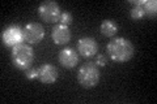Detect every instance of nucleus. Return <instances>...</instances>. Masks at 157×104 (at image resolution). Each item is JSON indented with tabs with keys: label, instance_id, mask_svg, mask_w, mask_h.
I'll return each instance as SVG.
<instances>
[{
	"label": "nucleus",
	"instance_id": "f257e3e1",
	"mask_svg": "<svg viewBox=\"0 0 157 104\" xmlns=\"http://www.w3.org/2000/svg\"><path fill=\"white\" fill-rule=\"evenodd\" d=\"M106 52L110 56V60L115 63H126L131 60L135 55V46L131 41L122 37L114 38L107 43Z\"/></svg>",
	"mask_w": 157,
	"mask_h": 104
},
{
	"label": "nucleus",
	"instance_id": "f03ea898",
	"mask_svg": "<svg viewBox=\"0 0 157 104\" xmlns=\"http://www.w3.org/2000/svg\"><path fill=\"white\" fill-rule=\"evenodd\" d=\"M12 64L20 70H28L34 63V51L26 43H20L12 48L11 52Z\"/></svg>",
	"mask_w": 157,
	"mask_h": 104
},
{
	"label": "nucleus",
	"instance_id": "7ed1b4c3",
	"mask_svg": "<svg viewBox=\"0 0 157 104\" xmlns=\"http://www.w3.org/2000/svg\"><path fill=\"white\" fill-rule=\"evenodd\" d=\"M101 78L100 69L94 63H85L78 68L77 81L84 88H93L98 85Z\"/></svg>",
	"mask_w": 157,
	"mask_h": 104
},
{
	"label": "nucleus",
	"instance_id": "20e7f679",
	"mask_svg": "<svg viewBox=\"0 0 157 104\" xmlns=\"http://www.w3.org/2000/svg\"><path fill=\"white\" fill-rule=\"evenodd\" d=\"M60 7L56 2L52 0H46L42 2L38 7V16L42 21H45L47 23H55L60 20Z\"/></svg>",
	"mask_w": 157,
	"mask_h": 104
},
{
	"label": "nucleus",
	"instance_id": "39448f33",
	"mask_svg": "<svg viewBox=\"0 0 157 104\" xmlns=\"http://www.w3.org/2000/svg\"><path fill=\"white\" fill-rule=\"evenodd\" d=\"M24 42L29 44H37L45 38V27L38 22H29L22 29Z\"/></svg>",
	"mask_w": 157,
	"mask_h": 104
},
{
	"label": "nucleus",
	"instance_id": "423d86ee",
	"mask_svg": "<svg viewBox=\"0 0 157 104\" xmlns=\"http://www.w3.org/2000/svg\"><path fill=\"white\" fill-rule=\"evenodd\" d=\"M2 42L6 47L13 48L21 42H24V35H22V29L18 25H9L3 30L2 34Z\"/></svg>",
	"mask_w": 157,
	"mask_h": 104
},
{
	"label": "nucleus",
	"instance_id": "0eeeda50",
	"mask_svg": "<svg viewBox=\"0 0 157 104\" xmlns=\"http://www.w3.org/2000/svg\"><path fill=\"white\" fill-rule=\"evenodd\" d=\"M59 77L58 68L52 64H42L38 66V80L43 85H52Z\"/></svg>",
	"mask_w": 157,
	"mask_h": 104
},
{
	"label": "nucleus",
	"instance_id": "6e6552de",
	"mask_svg": "<svg viewBox=\"0 0 157 104\" xmlns=\"http://www.w3.org/2000/svg\"><path fill=\"white\" fill-rule=\"evenodd\" d=\"M77 51L82 57H93L98 52V43L94 38L82 37L77 41Z\"/></svg>",
	"mask_w": 157,
	"mask_h": 104
},
{
	"label": "nucleus",
	"instance_id": "1a4fd4ad",
	"mask_svg": "<svg viewBox=\"0 0 157 104\" xmlns=\"http://www.w3.org/2000/svg\"><path fill=\"white\" fill-rule=\"evenodd\" d=\"M58 60L62 66L67 69H72L78 64V53L71 47H64L62 51H59Z\"/></svg>",
	"mask_w": 157,
	"mask_h": 104
},
{
	"label": "nucleus",
	"instance_id": "9d476101",
	"mask_svg": "<svg viewBox=\"0 0 157 104\" xmlns=\"http://www.w3.org/2000/svg\"><path fill=\"white\" fill-rule=\"evenodd\" d=\"M51 38L55 44H67L68 42L71 41V30L70 27L66 26V25H62V23H56L55 26L52 27V31H51Z\"/></svg>",
	"mask_w": 157,
	"mask_h": 104
},
{
	"label": "nucleus",
	"instance_id": "9b49d317",
	"mask_svg": "<svg viewBox=\"0 0 157 104\" xmlns=\"http://www.w3.org/2000/svg\"><path fill=\"white\" fill-rule=\"evenodd\" d=\"M100 30L104 37H107V38L114 37L118 31V23L114 20H104L100 26Z\"/></svg>",
	"mask_w": 157,
	"mask_h": 104
},
{
	"label": "nucleus",
	"instance_id": "f8f14e48",
	"mask_svg": "<svg viewBox=\"0 0 157 104\" xmlns=\"http://www.w3.org/2000/svg\"><path fill=\"white\" fill-rule=\"evenodd\" d=\"M143 9L145 16L148 17H156L157 13V2L156 0H145V3L143 4Z\"/></svg>",
	"mask_w": 157,
	"mask_h": 104
},
{
	"label": "nucleus",
	"instance_id": "ddd939ff",
	"mask_svg": "<svg viewBox=\"0 0 157 104\" xmlns=\"http://www.w3.org/2000/svg\"><path fill=\"white\" fill-rule=\"evenodd\" d=\"M144 16H145V13H144L143 7H134L130 11V17L132 20H141Z\"/></svg>",
	"mask_w": 157,
	"mask_h": 104
},
{
	"label": "nucleus",
	"instance_id": "4468645a",
	"mask_svg": "<svg viewBox=\"0 0 157 104\" xmlns=\"http://www.w3.org/2000/svg\"><path fill=\"white\" fill-rule=\"evenodd\" d=\"M73 21L72 18V14L70 12H62L60 14V20H59V22H60L62 25H66V26H68V25H71Z\"/></svg>",
	"mask_w": 157,
	"mask_h": 104
},
{
	"label": "nucleus",
	"instance_id": "2eb2a0df",
	"mask_svg": "<svg viewBox=\"0 0 157 104\" xmlns=\"http://www.w3.org/2000/svg\"><path fill=\"white\" fill-rule=\"evenodd\" d=\"M25 77L28 80H36V78H38V69L29 68L28 70H25Z\"/></svg>",
	"mask_w": 157,
	"mask_h": 104
},
{
	"label": "nucleus",
	"instance_id": "dca6fc26",
	"mask_svg": "<svg viewBox=\"0 0 157 104\" xmlns=\"http://www.w3.org/2000/svg\"><path fill=\"white\" fill-rule=\"evenodd\" d=\"M97 65H100V66H106V64H107V57L105 55H98L97 56Z\"/></svg>",
	"mask_w": 157,
	"mask_h": 104
}]
</instances>
